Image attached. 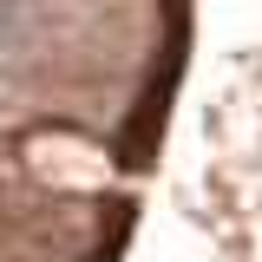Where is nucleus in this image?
Here are the masks:
<instances>
[{
    "label": "nucleus",
    "instance_id": "1",
    "mask_svg": "<svg viewBox=\"0 0 262 262\" xmlns=\"http://www.w3.org/2000/svg\"><path fill=\"white\" fill-rule=\"evenodd\" d=\"M13 39H20V7H13V0H0V53H7Z\"/></svg>",
    "mask_w": 262,
    "mask_h": 262
}]
</instances>
